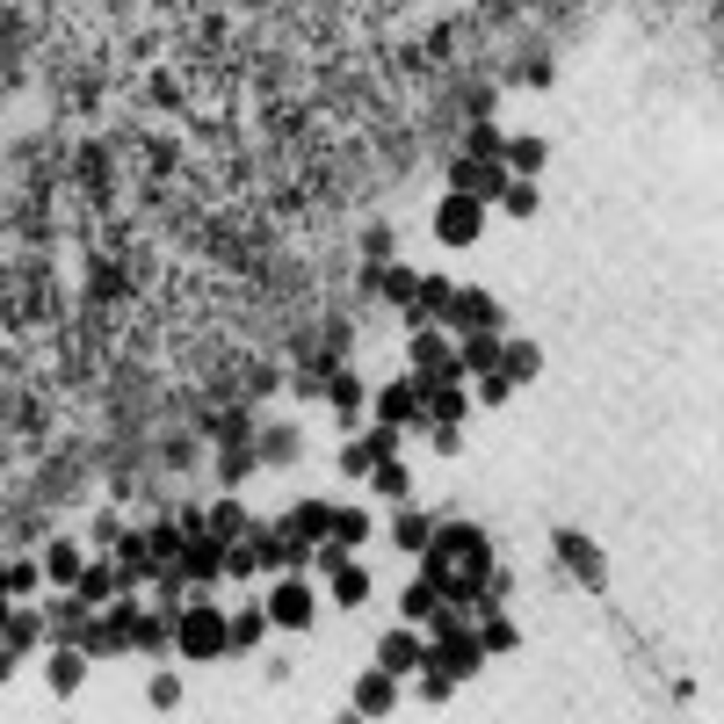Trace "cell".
I'll return each instance as SVG.
<instances>
[{
    "mask_svg": "<svg viewBox=\"0 0 724 724\" xmlns=\"http://www.w3.org/2000/svg\"><path fill=\"white\" fill-rule=\"evenodd\" d=\"M225 637H232V630H225V616L189 609V623H182V652H189V659H217V652H225Z\"/></svg>",
    "mask_w": 724,
    "mask_h": 724,
    "instance_id": "obj_1",
    "label": "cell"
},
{
    "mask_svg": "<svg viewBox=\"0 0 724 724\" xmlns=\"http://www.w3.org/2000/svg\"><path fill=\"white\" fill-rule=\"evenodd\" d=\"M442 239H449V247L478 239V204H442Z\"/></svg>",
    "mask_w": 724,
    "mask_h": 724,
    "instance_id": "obj_2",
    "label": "cell"
},
{
    "mask_svg": "<svg viewBox=\"0 0 724 724\" xmlns=\"http://www.w3.org/2000/svg\"><path fill=\"white\" fill-rule=\"evenodd\" d=\"M268 616H276V623H305L311 616V594L298 587V580H283V587H276V602H268Z\"/></svg>",
    "mask_w": 724,
    "mask_h": 724,
    "instance_id": "obj_3",
    "label": "cell"
},
{
    "mask_svg": "<svg viewBox=\"0 0 724 724\" xmlns=\"http://www.w3.org/2000/svg\"><path fill=\"white\" fill-rule=\"evenodd\" d=\"M333 594H341V602H362V594H370V572H355V565L333 558Z\"/></svg>",
    "mask_w": 724,
    "mask_h": 724,
    "instance_id": "obj_4",
    "label": "cell"
},
{
    "mask_svg": "<svg viewBox=\"0 0 724 724\" xmlns=\"http://www.w3.org/2000/svg\"><path fill=\"white\" fill-rule=\"evenodd\" d=\"M355 703H362L370 718H377V710H392V674H370V681L355 688Z\"/></svg>",
    "mask_w": 724,
    "mask_h": 724,
    "instance_id": "obj_5",
    "label": "cell"
},
{
    "mask_svg": "<svg viewBox=\"0 0 724 724\" xmlns=\"http://www.w3.org/2000/svg\"><path fill=\"white\" fill-rule=\"evenodd\" d=\"M414 414H420L414 384H392V392H384V420H414Z\"/></svg>",
    "mask_w": 724,
    "mask_h": 724,
    "instance_id": "obj_6",
    "label": "cell"
},
{
    "mask_svg": "<svg viewBox=\"0 0 724 724\" xmlns=\"http://www.w3.org/2000/svg\"><path fill=\"white\" fill-rule=\"evenodd\" d=\"M298 529H305V536H319V529H333V515H326L319 500H305V508H298Z\"/></svg>",
    "mask_w": 724,
    "mask_h": 724,
    "instance_id": "obj_7",
    "label": "cell"
},
{
    "mask_svg": "<svg viewBox=\"0 0 724 724\" xmlns=\"http://www.w3.org/2000/svg\"><path fill=\"white\" fill-rule=\"evenodd\" d=\"M399 543H414V551H427V521H420V515H406V521H399Z\"/></svg>",
    "mask_w": 724,
    "mask_h": 724,
    "instance_id": "obj_8",
    "label": "cell"
},
{
    "mask_svg": "<svg viewBox=\"0 0 724 724\" xmlns=\"http://www.w3.org/2000/svg\"><path fill=\"white\" fill-rule=\"evenodd\" d=\"M384 666H414V645L406 637H384Z\"/></svg>",
    "mask_w": 724,
    "mask_h": 724,
    "instance_id": "obj_9",
    "label": "cell"
},
{
    "mask_svg": "<svg viewBox=\"0 0 724 724\" xmlns=\"http://www.w3.org/2000/svg\"><path fill=\"white\" fill-rule=\"evenodd\" d=\"M51 681H58V688H73V681H80V659H73V652H66V659H51Z\"/></svg>",
    "mask_w": 724,
    "mask_h": 724,
    "instance_id": "obj_10",
    "label": "cell"
}]
</instances>
